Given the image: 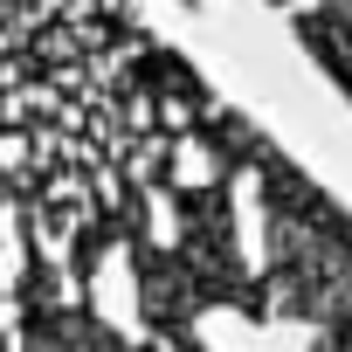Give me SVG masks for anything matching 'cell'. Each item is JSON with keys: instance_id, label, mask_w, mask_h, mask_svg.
Returning a JSON list of instances; mask_svg holds the SVG:
<instances>
[{"instance_id": "1", "label": "cell", "mask_w": 352, "mask_h": 352, "mask_svg": "<svg viewBox=\"0 0 352 352\" xmlns=\"http://www.w3.org/2000/svg\"><path fill=\"white\" fill-rule=\"evenodd\" d=\"M14 311H21V352H152V345H124L69 290H56V297H14Z\"/></svg>"}]
</instances>
